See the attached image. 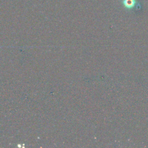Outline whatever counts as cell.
Returning <instances> with one entry per match:
<instances>
[{
    "instance_id": "cell-1",
    "label": "cell",
    "mask_w": 148,
    "mask_h": 148,
    "mask_svg": "<svg viewBox=\"0 0 148 148\" xmlns=\"http://www.w3.org/2000/svg\"><path fill=\"white\" fill-rule=\"evenodd\" d=\"M135 4V0H124L123 1L124 6L128 9L133 8Z\"/></svg>"
}]
</instances>
